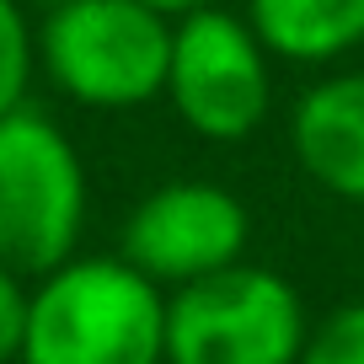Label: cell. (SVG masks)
Wrapping results in <instances>:
<instances>
[{
	"label": "cell",
	"mask_w": 364,
	"mask_h": 364,
	"mask_svg": "<svg viewBox=\"0 0 364 364\" xmlns=\"http://www.w3.org/2000/svg\"><path fill=\"white\" fill-rule=\"evenodd\" d=\"M22 364H166V300L124 257H70L33 289Z\"/></svg>",
	"instance_id": "1"
},
{
	"label": "cell",
	"mask_w": 364,
	"mask_h": 364,
	"mask_svg": "<svg viewBox=\"0 0 364 364\" xmlns=\"http://www.w3.org/2000/svg\"><path fill=\"white\" fill-rule=\"evenodd\" d=\"M171 33L145 0H65L38 27V59L70 102L129 113L166 91Z\"/></svg>",
	"instance_id": "2"
},
{
	"label": "cell",
	"mask_w": 364,
	"mask_h": 364,
	"mask_svg": "<svg viewBox=\"0 0 364 364\" xmlns=\"http://www.w3.org/2000/svg\"><path fill=\"white\" fill-rule=\"evenodd\" d=\"M86 225V171L65 129L16 107L0 118V262L11 273H54L75 257Z\"/></svg>",
	"instance_id": "3"
},
{
	"label": "cell",
	"mask_w": 364,
	"mask_h": 364,
	"mask_svg": "<svg viewBox=\"0 0 364 364\" xmlns=\"http://www.w3.org/2000/svg\"><path fill=\"white\" fill-rule=\"evenodd\" d=\"M306 343L311 327L295 284L252 262L166 300V364H300Z\"/></svg>",
	"instance_id": "4"
},
{
	"label": "cell",
	"mask_w": 364,
	"mask_h": 364,
	"mask_svg": "<svg viewBox=\"0 0 364 364\" xmlns=\"http://www.w3.org/2000/svg\"><path fill=\"white\" fill-rule=\"evenodd\" d=\"M166 97L198 139L236 145V139L257 134V124L268 118L273 102L268 48L257 43L247 22H236L220 6L182 16L171 33Z\"/></svg>",
	"instance_id": "5"
},
{
	"label": "cell",
	"mask_w": 364,
	"mask_h": 364,
	"mask_svg": "<svg viewBox=\"0 0 364 364\" xmlns=\"http://www.w3.org/2000/svg\"><path fill=\"white\" fill-rule=\"evenodd\" d=\"M252 220L236 193L220 182H166L134 215L124 220V252L118 257L139 268L150 284H198L236 268L247 252Z\"/></svg>",
	"instance_id": "6"
},
{
	"label": "cell",
	"mask_w": 364,
	"mask_h": 364,
	"mask_svg": "<svg viewBox=\"0 0 364 364\" xmlns=\"http://www.w3.org/2000/svg\"><path fill=\"white\" fill-rule=\"evenodd\" d=\"M289 145L316 188L364 204V70L327 75L300 97L289 118Z\"/></svg>",
	"instance_id": "7"
},
{
	"label": "cell",
	"mask_w": 364,
	"mask_h": 364,
	"mask_svg": "<svg viewBox=\"0 0 364 364\" xmlns=\"http://www.w3.org/2000/svg\"><path fill=\"white\" fill-rule=\"evenodd\" d=\"M247 27L273 59L321 65L364 43V0H247Z\"/></svg>",
	"instance_id": "8"
},
{
	"label": "cell",
	"mask_w": 364,
	"mask_h": 364,
	"mask_svg": "<svg viewBox=\"0 0 364 364\" xmlns=\"http://www.w3.org/2000/svg\"><path fill=\"white\" fill-rule=\"evenodd\" d=\"M27 80H33V33L22 22V6L0 0V118L22 107Z\"/></svg>",
	"instance_id": "9"
},
{
	"label": "cell",
	"mask_w": 364,
	"mask_h": 364,
	"mask_svg": "<svg viewBox=\"0 0 364 364\" xmlns=\"http://www.w3.org/2000/svg\"><path fill=\"white\" fill-rule=\"evenodd\" d=\"M300 364H364V300L332 311V316L311 332Z\"/></svg>",
	"instance_id": "10"
},
{
	"label": "cell",
	"mask_w": 364,
	"mask_h": 364,
	"mask_svg": "<svg viewBox=\"0 0 364 364\" xmlns=\"http://www.w3.org/2000/svg\"><path fill=\"white\" fill-rule=\"evenodd\" d=\"M27 306L33 295L22 289V273H11L0 262V364L22 359V338H27Z\"/></svg>",
	"instance_id": "11"
},
{
	"label": "cell",
	"mask_w": 364,
	"mask_h": 364,
	"mask_svg": "<svg viewBox=\"0 0 364 364\" xmlns=\"http://www.w3.org/2000/svg\"><path fill=\"white\" fill-rule=\"evenodd\" d=\"M145 6H156L161 16H193V11H209V6H220V0H145Z\"/></svg>",
	"instance_id": "12"
},
{
	"label": "cell",
	"mask_w": 364,
	"mask_h": 364,
	"mask_svg": "<svg viewBox=\"0 0 364 364\" xmlns=\"http://www.w3.org/2000/svg\"><path fill=\"white\" fill-rule=\"evenodd\" d=\"M43 6H48V11H54V6H65V0H43Z\"/></svg>",
	"instance_id": "13"
}]
</instances>
